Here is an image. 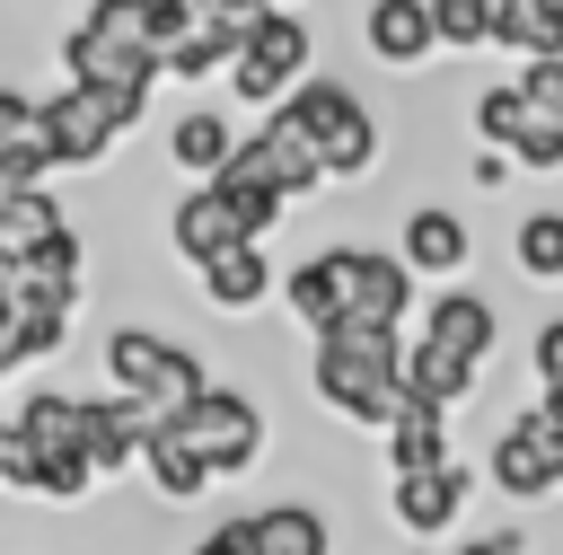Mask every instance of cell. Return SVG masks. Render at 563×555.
I'll use <instances>...</instances> for the list:
<instances>
[{
	"label": "cell",
	"instance_id": "cell-28",
	"mask_svg": "<svg viewBox=\"0 0 563 555\" xmlns=\"http://www.w3.org/2000/svg\"><path fill=\"white\" fill-rule=\"evenodd\" d=\"M35 132H44V97L18 88V79H0V150H18V141H35Z\"/></svg>",
	"mask_w": 563,
	"mask_h": 555
},
{
	"label": "cell",
	"instance_id": "cell-15",
	"mask_svg": "<svg viewBox=\"0 0 563 555\" xmlns=\"http://www.w3.org/2000/svg\"><path fill=\"white\" fill-rule=\"evenodd\" d=\"M466 493H475V476L449 458V467H413V476H396V529L405 537H449L457 529V511H466Z\"/></svg>",
	"mask_w": 563,
	"mask_h": 555
},
{
	"label": "cell",
	"instance_id": "cell-5",
	"mask_svg": "<svg viewBox=\"0 0 563 555\" xmlns=\"http://www.w3.org/2000/svg\"><path fill=\"white\" fill-rule=\"evenodd\" d=\"M106 379H114L123 396H141L158 423H176V414L211 388V361H202V352H185L176 335H158V326H141V317H132V326H114V335H106Z\"/></svg>",
	"mask_w": 563,
	"mask_h": 555
},
{
	"label": "cell",
	"instance_id": "cell-16",
	"mask_svg": "<svg viewBox=\"0 0 563 555\" xmlns=\"http://www.w3.org/2000/svg\"><path fill=\"white\" fill-rule=\"evenodd\" d=\"M396 247H405V264H413L422 282H457L466 255H475V238H466V220H457L449 203H413V211L396 220Z\"/></svg>",
	"mask_w": 563,
	"mask_h": 555
},
{
	"label": "cell",
	"instance_id": "cell-32",
	"mask_svg": "<svg viewBox=\"0 0 563 555\" xmlns=\"http://www.w3.org/2000/svg\"><path fill=\"white\" fill-rule=\"evenodd\" d=\"M457 555H528V537H519V529H493V537H466Z\"/></svg>",
	"mask_w": 563,
	"mask_h": 555
},
{
	"label": "cell",
	"instance_id": "cell-25",
	"mask_svg": "<svg viewBox=\"0 0 563 555\" xmlns=\"http://www.w3.org/2000/svg\"><path fill=\"white\" fill-rule=\"evenodd\" d=\"M53 229H70V211L53 203V185H18V194L0 203V247H9V255H26V247H44Z\"/></svg>",
	"mask_w": 563,
	"mask_h": 555
},
{
	"label": "cell",
	"instance_id": "cell-9",
	"mask_svg": "<svg viewBox=\"0 0 563 555\" xmlns=\"http://www.w3.org/2000/svg\"><path fill=\"white\" fill-rule=\"evenodd\" d=\"M334 255V282H343V326H405L413 317V264H405V247H352V238H334L325 247Z\"/></svg>",
	"mask_w": 563,
	"mask_h": 555
},
{
	"label": "cell",
	"instance_id": "cell-30",
	"mask_svg": "<svg viewBox=\"0 0 563 555\" xmlns=\"http://www.w3.org/2000/svg\"><path fill=\"white\" fill-rule=\"evenodd\" d=\"M194 555H264V537H255V511H238V520H220Z\"/></svg>",
	"mask_w": 563,
	"mask_h": 555
},
{
	"label": "cell",
	"instance_id": "cell-22",
	"mask_svg": "<svg viewBox=\"0 0 563 555\" xmlns=\"http://www.w3.org/2000/svg\"><path fill=\"white\" fill-rule=\"evenodd\" d=\"M18 291L79 300V291H88V238H79V229H53L44 247H26V255H18Z\"/></svg>",
	"mask_w": 563,
	"mask_h": 555
},
{
	"label": "cell",
	"instance_id": "cell-2",
	"mask_svg": "<svg viewBox=\"0 0 563 555\" xmlns=\"http://www.w3.org/2000/svg\"><path fill=\"white\" fill-rule=\"evenodd\" d=\"M308 388H317L325 414L387 432L396 405H405V335H396V326H334V335H317Z\"/></svg>",
	"mask_w": 563,
	"mask_h": 555
},
{
	"label": "cell",
	"instance_id": "cell-23",
	"mask_svg": "<svg viewBox=\"0 0 563 555\" xmlns=\"http://www.w3.org/2000/svg\"><path fill=\"white\" fill-rule=\"evenodd\" d=\"M255 537H264V555H334V529L317 502H264Z\"/></svg>",
	"mask_w": 563,
	"mask_h": 555
},
{
	"label": "cell",
	"instance_id": "cell-3",
	"mask_svg": "<svg viewBox=\"0 0 563 555\" xmlns=\"http://www.w3.org/2000/svg\"><path fill=\"white\" fill-rule=\"evenodd\" d=\"M62 79L88 88H123V97H158L167 88V53L150 44V9L141 0H88V18H70L53 35Z\"/></svg>",
	"mask_w": 563,
	"mask_h": 555
},
{
	"label": "cell",
	"instance_id": "cell-8",
	"mask_svg": "<svg viewBox=\"0 0 563 555\" xmlns=\"http://www.w3.org/2000/svg\"><path fill=\"white\" fill-rule=\"evenodd\" d=\"M141 115H150V97H123V88H88V79L44 88V141H53V159H62L70 176H79V167H106L114 141H123Z\"/></svg>",
	"mask_w": 563,
	"mask_h": 555
},
{
	"label": "cell",
	"instance_id": "cell-29",
	"mask_svg": "<svg viewBox=\"0 0 563 555\" xmlns=\"http://www.w3.org/2000/svg\"><path fill=\"white\" fill-rule=\"evenodd\" d=\"M0 493H35V440H26L18 414L0 423Z\"/></svg>",
	"mask_w": 563,
	"mask_h": 555
},
{
	"label": "cell",
	"instance_id": "cell-10",
	"mask_svg": "<svg viewBox=\"0 0 563 555\" xmlns=\"http://www.w3.org/2000/svg\"><path fill=\"white\" fill-rule=\"evenodd\" d=\"M176 432H185L220 476H246V467L264 458V440H273V432H264V405H255L246 388H229V379H211V388L176 414Z\"/></svg>",
	"mask_w": 563,
	"mask_h": 555
},
{
	"label": "cell",
	"instance_id": "cell-24",
	"mask_svg": "<svg viewBox=\"0 0 563 555\" xmlns=\"http://www.w3.org/2000/svg\"><path fill=\"white\" fill-rule=\"evenodd\" d=\"M519 123H528V88H519V70L466 97V132H475V141H493V150H519Z\"/></svg>",
	"mask_w": 563,
	"mask_h": 555
},
{
	"label": "cell",
	"instance_id": "cell-12",
	"mask_svg": "<svg viewBox=\"0 0 563 555\" xmlns=\"http://www.w3.org/2000/svg\"><path fill=\"white\" fill-rule=\"evenodd\" d=\"M484 476H493V493H510V502H545V493H563V449H554V432H545L537 405L510 414V423L493 432Z\"/></svg>",
	"mask_w": 563,
	"mask_h": 555
},
{
	"label": "cell",
	"instance_id": "cell-18",
	"mask_svg": "<svg viewBox=\"0 0 563 555\" xmlns=\"http://www.w3.org/2000/svg\"><path fill=\"white\" fill-rule=\"evenodd\" d=\"M238 123H229V106H185L176 123H167V159H176V176H220L229 159H238Z\"/></svg>",
	"mask_w": 563,
	"mask_h": 555
},
{
	"label": "cell",
	"instance_id": "cell-31",
	"mask_svg": "<svg viewBox=\"0 0 563 555\" xmlns=\"http://www.w3.org/2000/svg\"><path fill=\"white\" fill-rule=\"evenodd\" d=\"M528 361H537V388H554V396H563V317H545V326H537Z\"/></svg>",
	"mask_w": 563,
	"mask_h": 555
},
{
	"label": "cell",
	"instance_id": "cell-13",
	"mask_svg": "<svg viewBox=\"0 0 563 555\" xmlns=\"http://www.w3.org/2000/svg\"><path fill=\"white\" fill-rule=\"evenodd\" d=\"M361 53H369L378 70H422V62L440 53L431 0H369V9H361Z\"/></svg>",
	"mask_w": 563,
	"mask_h": 555
},
{
	"label": "cell",
	"instance_id": "cell-14",
	"mask_svg": "<svg viewBox=\"0 0 563 555\" xmlns=\"http://www.w3.org/2000/svg\"><path fill=\"white\" fill-rule=\"evenodd\" d=\"M519 88H528V123H519V167L528 176H554L563 167V53L545 62H519Z\"/></svg>",
	"mask_w": 563,
	"mask_h": 555
},
{
	"label": "cell",
	"instance_id": "cell-11",
	"mask_svg": "<svg viewBox=\"0 0 563 555\" xmlns=\"http://www.w3.org/2000/svg\"><path fill=\"white\" fill-rule=\"evenodd\" d=\"M246 238H255V229H246V211L229 203L220 176H194V185L167 203V247H176L185 273H202L211 255H229V247H246Z\"/></svg>",
	"mask_w": 563,
	"mask_h": 555
},
{
	"label": "cell",
	"instance_id": "cell-1",
	"mask_svg": "<svg viewBox=\"0 0 563 555\" xmlns=\"http://www.w3.org/2000/svg\"><path fill=\"white\" fill-rule=\"evenodd\" d=\"M493 352H501V300L449 282L440 300H422V335L405 344V388L440 396V405H466V388L484 379Z\"/></svg>",
	"mask_w": 563,
	"mask_h": 555
},
{
	"label": "cell",
	"instance_id": "cell-7",
	"mask_svg": "<svg viewBox=\"0 0 563 555\" xmlns=\"http://www.w3.org/2000/svg\"><path fill=\"white\" fill-rule=\"evenodd\" d=\"M308 70H317V26L299 18V0H264V18L246 26V53L229 62V97L238 106H282Z\"/></svg>",
	"mask_w": 563,
	"mask_h": 555
},
{
	"label": "cell",
	"instance_id": "cell-17",
	"mask_svg": "<svg viewBox=\"0 0 563 555\" xmlns=\"http://www.w3.org/2000/svg\"><path fill=\"white\" fill-rule=\"evenodd\" d=\"M202 308H220V317H255L273 291H282V273H273V255H264V238H246V247H229V255H211L202 273Z\"/></svg>",
	"mask_w": 563,
	"mask_h": 555
},
{
	"label": "cell",
	"instance_id": "cell-19",
	"mask_svg": "<svg viewBox=\"0 0 563 555\" xmlns=\"http://www.w3.org/2000/svg\"><path fill=\"white\" fill-rule=\"evenodd\" d=\"M387 467H396V476L449 467V405H440V396H413V388H405V405H396V423H387Z\"/></svg>",
	"mask_w": 563,
	"mask_h": 555
},
{
	"label": "cell",
	"instance_id": "cell-4",
	"mask_svg": "<svg viewBox=\"0 0 563 555\" xmlns=\"http://www.w3.org/2000/svg\"><path fill=\"white\" fill-rule=\"evenodd\" d=\"M282 106L308 123V141L325 150V176H334V185H361V176L378 167L387 132H378V106H369L352 79H334V70H308V79H299Z\"/></svg>",
	"mask_w": 563,
	"mask_h": 555
},
{
	"label": "cell",
	"instance_id": "cell-26",
	"mask_svg": "<svg viewBox=\"0 0 563 555\" xmlns=\"http://www.w3.org/2000/svg\"><path fill=\"white\" fill-rule=\"evenodd\" d=\"M501 53L519 62L563 53V0H501Z\"/></svg>",
	"mask_w": 563,
	"mask_h": 555
},
{
	"label": "cell",
	"instance_id": "cell-21",
	"mask_svg": "<svg viewBox=\"0 0 563 555\" xmlns=\"http://www.w3.org/2000/svg\"><path fill=\"white\" fill-rule=\"evenodd\" d=\"M282 308H290L308 335H334V326H343V282H334V255H325V247L282 273Z\"/></svg>",
	"mask_w": 563,
	"mask_h": 555
},
{
	"label": "cell",
	"instance_id": "cell-20",
	"mask_svg": "<svg viewBox=\"0 0 563 555\" xmlns=\"http://www.w3.org/2000/svg\"><path fill=\"white\" fill-rule=\"evenodd\" d=\"M141 476H150L167 502H202V493L220 485V467H211V458H202V449H194L176 423H158V432H150V458H141Z\"/></svg>",
	"mask_w": 563,
	"mask_h": 555
},
{
	"label": "cell",
	"instance_id": "cell-6",
	"mask_svg": "<svg viewBox=\"0 0 563 555\" xmlns=\"http://www.w3.org/2000/svg\"><path fill=\"white\" fill-rule=\"evenodd\" d=\"M18 423H26V440H35V502H88V493H97L88 396H70V388H26Z\"/></svg>",
	"mask_w": 563,
	"mask_h": 555
},
{
	"label": "cell",
	"instance_id": "cell-33",
	"mask_svg": "<svg viewBox=\"0 0 563 555\" xmlns=\"http://www.w3.org/2000/svg\"><path fill=\"white\" fill-rule=\"evenodd\" d=\"M9 370H26V344H18V317L0 326V379H9Z\"/></svg>",
	"mask_w": 563,
	"mask_h": 555
},
{
	"label": "cell",
	"instance_id": "cell-27",
	"mask_svg": "<svg viewBox=\"0 0 563 555\" xmlns=\"http://www.w3.org/2000/svg\"><path fill=\"white\" fill-rule=\"evenodd\" d=\"M510 264H519L528 282H563V211H528V220L510 229Z\"/></svg>",
	"mask_w": 563,
	"mask_h": 555
}]
</instances>
